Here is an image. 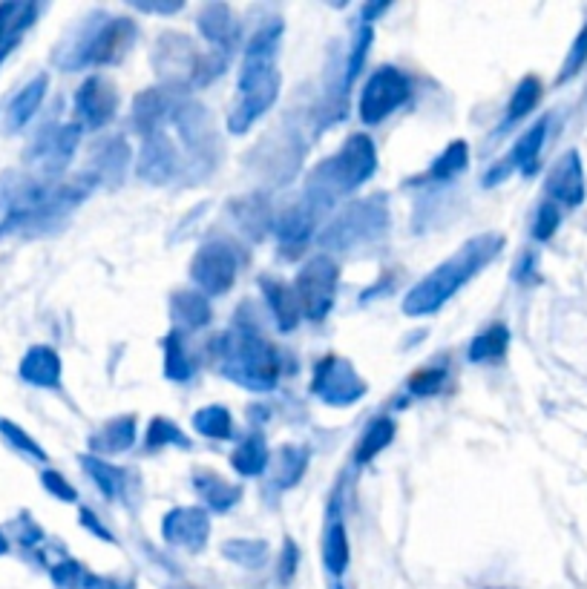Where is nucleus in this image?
Listing matches in <instances>:
<instances>
[{
    "label": "nucleus",
    "instance_id": "nucleus-1",
    "mask_svg": "<svg viewBox=\"0 0 587 589\" xmlns=\"http://www.w3.org/2000/svg\"><path fill=\"white\" fill-rule=\"evenodd\" d=\"M282 23H265L254 38L248 41L245 64L239 75V95L231 115L228 130L231 133H248L262 115L268 113L280 95V72H277V46H280Z\"/></svg>",
    "mask_w": 587,
    "mask_h": 589
},
{
    "label": "nucleus",
    "instance_id": "nucleus-2",
    "mask_svg": "<svg viewBox=\"0 0 587 589\" xmlns=\"http://www.w3.org/2000/svg\"><path fill=\"white\" fill-rule=\"evenodd\" d=\"M504 248V236L501 233H478L470 242H464L461 248L449 256L447 262H441L429 276H423L421 282L406 294L403 299V314L409 317H426L435 314L438 308H444L452 294H458L475 273H481L495 256Z\"/></svg>",
    "mask_w": 587,
    "mask_h": 589
},
{
    "label": "nucleus",
    "instance_id": "nucleus-3",
    "mask_svg": "<svg viewBox=\"0 0 587 589\" xmlns=\"http://www.w3.org/2000/svg\"><path fill=\"white\" fill-rule=\"evenodd\" d=\"M377 167V153L372 138L363 133H354L343 144L337 156L326 159L311 176L306 187V204L317 213L337 202L343 193L366 182Z\"/></svg>",
    "mask_w": 587,
    "mask_h": 589
},
{
    "label": "nucleus",
    "instance_id": "nucleus-4",
    "mask_svg": "<svg viewBox=\"0 0 587 589\" xmlns=\"http://www.w3.org/2000/svg\"><path fill=\"white\" fill-rule=\"evenodd\" d=\"M213 354L219 360V371L234 383L251 391H268L277 386L280 360L277 351L254 334H222L213 340Z\"/></svg>",
    "mask_w": 587,
    "mask_h": 589
},
{
    "label": "nucleus",
    "instance_id": "nucleus-5",
    "mask_svg": "<svg viewBox=\"0 0 587 589\" xmlns=\"http://www.w3.org/2000/svg\"><path fill=\"white\" fill-rule=\"evenodd\" d=\"M389 227V210L380 196H372L366 202L349 204L323 233L320 245L329 250H352L360 245H369L383 236Z\"/></svg>",
    "mask_w": 587,
    "mask_h": 589
},
{
    "label": "nucleus",
    "instance_id": "nucleus-6",
    "mask_svg": "<svg viewBox=\"0 0 587 589\" xmlns=\"http://www.w3.org/2000/svg\"><path fill=\"white\" fill-rule=\"evenodd\" d=\"M136 41V23L127 18L107 21L101 29H95L87 41L78 46H70L67 55L58 58V64L67 69L78 67H101V64H116L124 58V52Z\"/></svg>",
    "mask_w": 587,
    "mask_h": 589
},
{
    "label": "nucleus",
    "instance_id": "nucleus-7",
    "mask_svg": "<svg viewBox=\"0 0 587 589\" xmlns=\"http://www.w3.org/2000/svg\"><path fill=\"white\" fill-rule=\"evenodd\" d=\"M337 279H340V268L331 259L329 253H317L314 259H308L306 268L297 276L294 294L300 302V311L306 314L311 322H323L329 317L331 305H334V294H337Z\"/></svg>",
    "mask_w": 587,
    "mask_h": 589
},
{
    "label": "nucleus",
    "instance_id": "nucleus-8",
    "mask_svg": "<svg viewBox=\"0 0 587 589\" xmlns=\"http://www.w3.org/2000/svg\"><path fill=\"white\" fill-rule=\"evenodd\" d=\"M409 75L398 67H380L372 72L366 87L360 92V118L363 124H380L386 115H392L398 107L409 101Z\"/></svg>",
    "mask_w": 587,
    "mask_h": 589
},
{
    "label": "nucleus",
    "instance_id": "nucleus-9",
    "mask_svg": "<svg viewBox=\"0 0 587 589\" xmlns=\"http://www.w3.org/2000/svg\"><path fill=\"white\" fill-rule=\"evenodd\" d=\"M236 268H239V259L228 242H208L196 253V259L190 265V276L199 285L202 296H219L231 291Z\"/></svg>",
    "mask_w": 587,
    "mask_h": 589
},
{
    "label": "nucleus",
    "instance_id": "nucleus-10",
    "mask_svg": "<svg viewBox=\"0 0 587 589\" xmlns=\"http://www.w3.org/2000/svg\"><path fill=\"white\" fill-rule=\"evenodd\" d=\"M311 391L320 400H326L329 406H352L366 394V383L357 377V371H354L349 360L326 357L314 371Z\"/></svg>",
    "mask_w": 587,
    "mask_h": 589
},
{
    "label": "nucleus",
    "instance_id": "nucleus-11",
    "mask_svg": "<svg viewBox=\"0 0 587 589\" xmlns=\"http://www.w3.org/2000/svg\"><path fill=\"white\" fill-rule=\"evenodd\" d=\"M78 141H81V124L49 127L44 133H38V138L32 141V147L26 150V159L38 161L47 176H58L70 164Z\"/></svg>",
    "mask_w": 587,
    "mask_h": 589
},
{
    "label": "nucleus",
    "instance_id": "nucleus-12",
    "mask_svg": "<svg viewBox=\"0 0 587 589\" xmlns=\"http://www.w3.org/2000/svg\"><path fill=\"white\" fill-rule=\"evenodd\" d=\"M118 107V95L113 90V84H107L104 78H87L81 84V90L75 92V115L81 121V127L87 130H98L104 124L113 121Z\"/></svg>",
    "mask_w": 587,
    "mask_h": 589
},
{
    "label": "nucleus",
    "instance_id": "nucleus-13",
    "mask_svg": "<svg viewBox=\"0 0 587 589\" xmlns=\"http://www.w3.org/2000/svg\"><path fill=\"white\" fill-rule=\"evenodd\" d=\"M162 535L167 544L182 546L188 552H199L208 544L211 535V521L199 506H179L173 512H167L162 521Z\"/></svg>",
    "mask_w": 587,
    "mask_h": 589
},
{
    "label": "nucleus",
    "instance_id": "nucleus-14",
    "mask_svg": "<svg viewBox=\"0 0 587 589\" xmlns=\"http://www.w3.org/2000/svg\"><path fill=\"white\" fill-rule=\"evenodd\" d=\"M547 196L553 199V204L559 202L564 207H579L585 202V170H582V159L576 150L564 153L562 159L553 164L547 176Z\"/></svg>",
    "mask_w": 587,
    "mask_h": 589
},
{
    "label": "nucleus",
    "instance_id": "nucleus-15",
    "mask_svg": "<svg viewBox=\"0 0 587 589\" xmlns=\"http://www.w3.org/2000/svg\"><path fill=\"white\" fill-rule=\"evenodd\" d=\"M176 173V147L165 133H153L144 141L139 156V176L153 184H165Z\"/></svg>",
    "mask_w": 587,
    "mask_h": 589
},
{
    "label": "nucleus",
    "instance_id": "nucleus-16",
    "mask_svg": "<svg viewBox=\"0 0 587 589\" xmlns=\"http://www.w3.org/2000/svg\"><path fill=\"white\" fill-rule=\"evenodd\" d=\"M47 87V72H41V75H35L24 90L18 92V95L6 104V110H3V130H6V133L24 130L26 124L32 121V115L38 113V107H41V101H44V95H47Z\"/></svg>",
    "mask_w": 587,
    "mask_h": 589
},
{
    "label": "nucleus",
    "instance_id": "nucleus-17",
    "mask_svg": "<svg viewBox=\"0 0 587 589\" xmlns=\"http://www.w3.org/2000/svg\"><path fill=\"white\" fill-rule=\"evenodd\" d=\"M199 29L202 35L211 41L213 46H219L225 55L239 44V23H236L234 12L225 3H211L199 12Z\"/></svg>",
    "mask_w": 587,
    "mask_h": 589
},
{
    "label": "nucleus",
    "instance_id": "nucleus-18",
    "mask_svg": "<svg viewBox=\"0 0 587 589\" xmlns=\"http://www.w3.org/2000/svg\"><path fill=\"white\" fill-rule=\"evenodd\" d=\"M21 380L29 386L38 388H58L61 386V360L49 345H35L29 348L21 360Z\"/></svg>",
    "mask_w": 587,
    "mask_h": 589
},
{
    "label": "nucleus",
    "instance_id": "nucleus-19",
    "mask_svg": "<svg viewBox=\"0 0 587 589\" xmlns=\"http://www.w3.org/2000/svg\"><path fill=\"white\" fill-rule=\"evenodd\" d=\"M262 285V294L268 299V305H271V311H274V319H277V325H280V331H294L297 328V319H300V302H297V294H294V288L291 285H285L280 279H262L259 282Z\"/></svg>",
    "mask_w": 587,
    "mask_h": 589
},
{
    "label": "nucleus",
    "instance_id": "nucleus-20",
    "mask_svg": "<svg viewBox=\"0 0 587 589\" xmlns=\"http://www.w3.org/2000/svg\"><path fill=\"white\" fill-rule=\"evenodd\" d=\"M314 219H317V213L306 202L285 207L280 216H277V222H274V233L280 236L282 245L300 248L308 236H311V230H314Z\"/></svg>",
    "mask_w": 587,
    "mask_h": 589
},
{
    "label": "nucleus",
    "instance_id": "nucleus-21",
    "mask_svg": "<svg viewBox=\"0 0 587 589\" xmlns=\"http://www.w3.org/2000/svg\"><path fill=\"white\" fill-rule=\"evenodd\" d=\"M544 138H547V118H541L536 121L524 136L518 138L516 147H513V153L507 156V164H510V170H521L524 176H533L536 173V167H539V153L541 147H544Z\"/></svg>",
    "mask_w": 587,
    "mask_h": 589
},
{
    "label": "nucleus",
    "instance_id": "nucleus-22",
    "mask_svg": "<svg viewBox=\"0 0 587 589\" xmlns=\"http://www.w3.org/2000/svg\"><path fill=\"white\" fill-rule=\"evenodd\" d=\"M133 443H136V417H133V414H124V417L110 420V423L93 437V449L104 454L127 452Z\"/></svg>",
    "mask_w": 587,
    "mask_h": 589
},
{
    "label": "nucleus",
    "instance_id": "nucleus-23",
    "mask_svg": "<svg viewBox=\"0 0 587 589\" xmlns=\"http://www.w3.org/2000/svg\"><path fill=\"white\" fill-rule=\"evenodd\" d=\"M167 115V98L162 90H147L136 98L133 107V127L139 130L141 136H153L159 133V124Z\"/></svg>",
    "mask_w": 587,
    "mask_h": 589
},
{
    "label": "nucleus",
    "instance_id": "nucleus-24",
    "mask_svg": "<svg viewBox=\"0 0 587 589\" xmlns=\"http://www.w3.org/2000/svg\"><path fill=\"white\" fill-rule=\"evenodd\" d=\"M308 466V449L306 446H282L280 452L274 454V483L280 489H291L297 486V480L303 477Z\"/></svg>",
    "mask_w": 587,
    "mask_h": 589
},
{
    "label": "nucleus",
    "instance_id": "nucleus-25",
    "mask_svg": "<svg viewBox=\"0 0 587 589\" xmlns=\"http://www.w3.org/2000/svg\"><path fill=\"white\" fill-rule=\"evenodd\" d=\"M173 317H176V325L185 328V331H196L202 325L211 322V305L202 294H176L173 296Z\"/></svg>",
    "mask_w": 587,
    "mask_h": 589
},
{
    "label": "nucleus",
    "instance_id": "nucleus-26",
    "mask_svg": "<svg viewBox=\"0 0 587 589\" xmlns=\"http://www.w3.org/2000/svg\"><path fill=\"white\" fill-rule=\"evenodd\" d=\"M323 564L337 578L349 567V538H346L343 521H331L326 526V535H323Z\"/></svg>",
    "mask_w": 587,
    "mask_h": 589
},
{
    "label": "nucleus",
    "instance_id": "nucleus-27",
    "mask_svg": "<svg viewBox=\"0 0 587 589\" xmlns=\"http://www.w3.org/2000/svg\"><path fill=\"white\" fill-rule=\"evenodd\" d=\"M268 460H271V454H268V446H265V440L262 437H248V440H242L239 446H236V452L231 454V466H234L239 475L245 477H257L265 472V466H268Z\"/></svg>",
    "mask_w": 587,
    "mask_h": 589
},
{
    "label": "nucleus",
    "instance_id": "nucleus-28",
    "mask_svg": "<svg viewBox=\"0 0 587 589\" xmlns=\"http://www.w3.org/2000/svg\"><path fill=\"white\" fill-rule=\"evenodd\" d=\"M196 489L202 492L205 503H208L211 509H216V512H228V509L236 506L239 498H242V489H239V486L222 480V477L211 475V472L196 477Z\"/></svg>",
    "mask_w": 587,
    "mask_h": 589
},
{
    "label": "nucleus",
    "instance_id": "nucleus-29",
    "mask_svg": "<svg viewBox=\"0 0 587 589\" xmlns=\"http://www.w3.org/2000/svg\"><path fill=\"white\" fill-rule=\"evenodd\" d=\"M507 342H510V331L504 322H495L490 325L484 334H478L470 345V360L472 363H493V360H501L504 351H507Z\"/></svg>",
    "mask_w": 587,
    "mask_h": 589
},
{
    "label": "nucleus",
    "instance_id": "nucleus-30",
    "mask_svg": "<svg viewBox=\"0 0 587 589\" xmlns=\"http://www.w3.org/2000/svg\"><path fill=\"white\" fill-rule=\"evenodd\" d=\"M392 437H395V423H392L389 417H377L375 423L366 429V434H363V440H360V446H357V452H354V460H357L360 466H363V463H372L377 454L392 443Z\"/></svg>",
    "mask_w": 587,
    "mask_h": 589
},
{
    "label": "nucleus",
    "instance_id": "nucleus-31",
    "mask_svg": "<svg viewBox=\"0 0 587 589\" xmlns=\"http://www.w3.org/2000/svg\"><path fill=\"white\" fill-rule=\"evenodd\" d=\"M541 101V81L536 75H527L521 84L513 92V98H510V107H507V118H504V127H510V124H516L521 121L527 113H533L536 110V104Z\"/></svg>",
    "mask_w": 587,
    "mask_h": 589
},
{
    "label": "nucleus",
    "instance_id": "nucleus-32",
    "mask_svg": "<svg viewBox=\"0 0 587 589\" xmlns=\"http://www.w3.org/2000/svg\"><path fill=\"white\" fill-rule=\"evenodd\" d=\"M193 426L199 434L211 437V440H228L231 431H234V423H231V411L222 406H208L199 408L196 417H193Z\"/></svg>",
    "mask_w": 587,
    "mask_h": 589
},
{
    "label": "nucleus",
    "instance_id": "nucleus-33",
    "mask_svg": "<svg viewBox=\"0 0 587 589\" xmlns=\"http://www.w3.org/2000/svg\"><path fill=\"white\" fill-rule=\"evenodd\" d=\"M467 161H470L467 141H452L447 150H444V156L429 167V179L447 182V179H452L455 173H461V170L467 167Z\"/></svg>",
    "mask_w": 587,
    "mask_h": 589
},
{
    "label": "nucleus",
    "instance_id": "nucleus-34",
    "mask_svg": "<svg viewBox=\"0 0 587 589\" xmlns=\"http://www.w3.org/2000/svg\"><path fill=\"white\" fill-rule=\"evenodd\" d=\"M81 463H84V472L98 483V489H101L107 498H116L118 492H121V483H124L121 469L110 466L107 460H98L93 454H90V457H81Z\"/></svg>",
    "mask_w": 587,
    "mask_h": 589
},
{
    "label": "nucleus",
    "instance_id": "nucleus-35",
    "mask_svg": "<svg viewBox=\"0 0 587 589\" xmlns=\"http://www.w3.org/2000/svg\"><path fill=\"white\" fill-rule=\"evenodd\" d=\"M222 552H225L228 561H234L239 567L257 569L268 558V544L265 541H228L222 546Z\"/></svg>",
    "mask_w": 587,
    "mask_h": 589
},
{
    "label": "nucleus",
    "instance_id": "nucleus-36",
    "mask_svg": "<svg viewBox=\"0 0 587 589\" xmlns=\"http://www.w3.org/2000/svg\"><path fill=\"white\" fill-rule=\"evenodd\" d=\"M165 351H167V377L170 380H188L190 374H193V363L188 360V354H185V345H182V337L179 334H170L165 340Z\"/></svg>",
    "mask_w": 587,
    "mask_h": 589
},
{
    "label": "nucleus",
    "instance_id": "nucleus-37",
    "mask_svg": "<svg viewBox=\"0 0 587 589\" xmlns=\"http://www.w3.org/2000/svg\"><path fill=\"white\" fill-rule=\"evenodd\" d=\"M182 446V449H188L190 440L182 434L179 426H173L170 420L165 417H156L153 423H150V431H147V446L150 449H159V446Z\"/></svg>",
    "mask_w": 587,
    "mask_h": 589
},
{
    "label": "nucleus",
    "instance_id": "nucleus-38",
    "mask_svg": "<svg viewBox=\"0 0 587 589\" xmlns=\"http://www.w3.org/2000/svg\"><path fill=\"white\" fill-rule=\"evenodd\" d=\"M372 26L369 23H363L360 29H357V35H354V44H352V55H349V64H346V87H352L354 78L360 75V69L366 64V55H369V46H372Z\"/></svg>",
    "mask_w": 587,
    "mask_h": 589
},
{
    "label": "nucleus",
    "instance_id": "nucleus-39",
    "mask_svg": "<svg viewBox=\"0 0 587 589\" xmlns=\"http://www.w3.org/2000/svg\"><path fill=\"white\" fill-rule=\"evenodd\" d=\"M0 434H3V440L9 443V446H15L21 454H29V457H35V460H47V452L26 434L21 426H15L12 420H0Z\"/></svg>",
    "mask_w": 587,
    "mask_h": 589
},
{
    "label": "nucleus",
    "instance_id": "nucleus-40",
    "mask_svg": "<svg viewBox=\"0 0 587 589\" xmlns=\"http://www.w3.org/2000/svg\"><path fill=\"white\" fill-rule=\"evenodd\" d=\"M585 64H587V23L582 26V32L576 35V41H573V46H570L567 58H564L562 72H559V84H567L570 78H576Z\"/></svg>",
    "mask_w": 587,
    "mask_h": 589
},
{
    "label": "nucleus",
    "instance_id": "nucleus-41",
    "mask_svg": "<svg viewBox=\"0 0 587 589\" xmlns=\"http://www.w3.org/2000/svg\"><path fill=\"white\" fill-rule=\"evenodd\" d=\"M87 575H90V572L81 567L78 561H72V558L61 561L58 567H52V581H55V587L58 589H84Z\"/></svg>",
    "mask_w": 587,
    "mask_h": 589
},
{
    "label": "nucleus",
    "instance_id": "nucleus-42",
    "mask_svg": "<svg viewBox=\"0 0 587 589\" xmlns=\"http://www.w3.org/2000/svg\"><path fill=\"white\" fill-rule=\"evenodd\" d=\"M562 225V213H559V204L544 202L539 207V216H536V225H533V236L539 242H547L556 230Z\"/></svg>",
    "mask_w": 587,
    "mask_h": 589
},
{
    "label": "nucleus",
    "instance_id": "nucleus-43",
    "mask_svg": "<svg viewBox=\"0 0 587 589\" xmlns=\"http://www.w3.org/2000/svg\"><path fill=\"white\" fill-rule=\"evenodd\" d=\"M441 383H444V368H423L409 380V388H412V394L426 397V394H435Z\"/></svg>",
    "mask_w": 587,
    "mask_h": 589
},
{
    "label": "nucleus",
    "instance_id": "nucleus-44",
    "mask_svg": "<svg viewBox=\"0 0 587 589\" xmlns=\"http://www.w3.org/2000/svg\"><path fill=\"white\" fill-rule=\"evenodd\" d=\"M41 483H44V489H47L49 495H55L58 500L72 503V500L78 498V492L67 483V477L58 475V472H44V475H41Z\"/></svg>",
    "mask_w": 587,
    "mask_h": 589
},
{
    "label": "nucleus",
    "instance_id": "nucleus-45",
    "mask_svg": "<svg viewBox=\"0 0 587 589\" xmlns=\"http://www.w3.org/2000/svg\"><path fill=\"white\" fill-rule=\"evenodd\" d=\"M297 558H300V552H297L294 541H285V549H282V561H280L282 584H288V581L294 578V572H297Z\"/></svg>",
    "mask_w": 587,
    "mask_h": 589
},
{
    "label": "nucleus",
    "instance_id": "nucleus-46",
    "mask_svg": "<svg viewBox=\"0 0 587 589\" xmlns=\"http://www.w3.org/2000/svg\"><path fill=\"white\" fill-rule=\"evenodd\" d=\"M84 589H133V584H121V581H110V578H98V575H87Z\"/></svg>",
    "mask_w": 587,
    "mask_h": 589
},
{
    "label": "nucleus",
    "instance_id": "nucleus-47",
    "mask_svg": "<svg viewBox=\"0 0 587 589\" xmlns=\"http://www.w3.org/2000/svg\"><path fill=\"white\" fill-rule=\"evenodd\" d=\"M144 12H162V15H170L176 9H182V0H170V3H136Z\"/></svg>",
    "mask_w": 587,
    "mask_h": 589
},
{
    "label": "nucleus",
    "instance_id": "nucleus-48",
    "mask_svg": "<svg viewBox=\"0 0 587 589\" xmlns=\"http://www.w3.org/2000/svg\"><path fill=\"white\" fill-rule=\"evenodd\" d=\"M81 521L84 523H90V526H93V532L95 535H101V538H104V541H113V535H110V532H104V529H101V523L95 521L93 515H90V512H81Z\"/></svg>",
    "mask_w": 587,
    "mask_h": 589
},
{
    "label": "nucleus",
    "instance_id": "nucleus-49",
    "mask_svg": "<svg viewBox=\"0 0 587 589\" xmlns=\"http://www.w3.org/2000/svg\"><path fill=\"white\" fill-rule=\"evenodd\" d=\"M18 41H21V38H15V41H0V64L12 55V49L18 46Z\"/></svg>",
    "mask_w": 587,
    "mask_h": 589
},
{
    "label": "nucleus",
    "instance_id": "nucleus-50",
    "mask_svg": "<svg viewBox=\"0 0 587 589\" xmlns=\"http://www.w3.org/2000/svg\"><path fill=\"white\" fill-rule=\"evenodd\" d=\"M6 552H9V538L0 532V555H6Z\"/></svg>",
    "mask_w": 587,
    "mask_h": 589
},
{
    "label": "nucleus",
    "instance_id": "nucleus-51",
    "mask_svg": "<svg viewBox=\"0 0 587 589\" xmlns=\"http://www.w3.org/2000/svg\"><path fill=\"white\" fill-rule=\"evenodd\" d=\"M337 589H343V587H337Z\"/></svg>",
    "mask_w": 587,
    "mask_h": 589
}]
</instances>
